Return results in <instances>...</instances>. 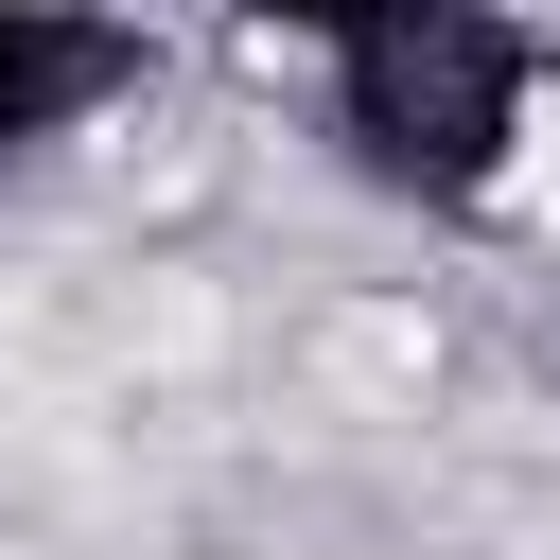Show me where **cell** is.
<instances>
[{
	"label": "cell",
	"mask_w": 560,
	"mask_h": 560,
	"mask_svg": "<svg viewBox=\"0 0 560 560\" xmlns=\"http://www.w3.org/2000/svg\"><path fill=\"white\" fill-rule=\"evenodd\" d=\"M88 88H122V35H0V140L70 122Z\"/></svg>",
	"instance_id": "6da1fadb"
}]
</instances>
